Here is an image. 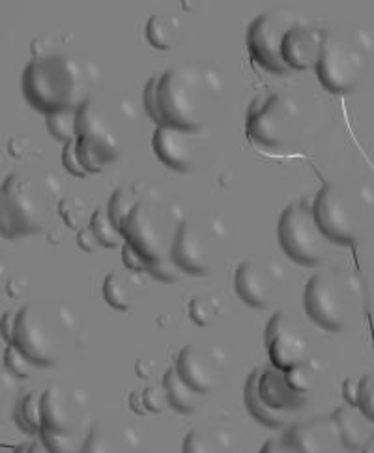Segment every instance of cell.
<instances>
[{
	"label": "cell",
	"mask_w": 374,
	"mask_h": 453,
	"mask_svg": "<svg viewBox=\"0 0 374 453\" xmlns=\"http://www.w3.org/2000/svg\"><path fill=\"white\" fill-rule=\"evenodd\" d=\"M340 444L350 451H363L374 439V422L352 404L339 407L333 416Z\"/></svg>",
	"instance_id": "cb8c5ba5"
},
{
	"label": "cell",
	"mask_w": 374,
	"mask_h": 453,
	"mask_svg": "<svg viewBox=\"0 0 374 453\" xmlns=\"http://www.w3.org/2000/svg\"><path fill=\"white\" fill-rule=\"evenodd\" d=\"M313 216L330 244L352 246L362 234L360 204L340 184L328 182L317 193Z\"/></svg>",
	"instance_id": "9c48e42d"
},
{
	"label": "cell",
	"mask_w": 374,
	"mask_h": 453,
	"mask_svg": "<svg viewBox=\"0 0 374 453\" xmlns=\"http://www.w3.org/2000/svg\"><path fill=\"white\" fill-rule=\"evenodd\" d=\"M142 397H144L146 412H150V414H161V412L167 409V404H169L167 392H165L164 384L144 388Z\"/></svg>",
	"instance_id": "f35d334b"
},
{
	"label": "cell",
	"mask_w": 374,
	"mask_h": 453,
	"mask_svg": "<svg viewBox=\"0 0 374 453\" xmlns=\"http://www.w3.org/2000/svg\"><path fill=\"white\" fill-rule=\"evenodd\" d=\"M281 250L301 266H320L328 255V238L313 216V203L300 199L288 204L278 223Z\"/></svg>",
	"instance_id": "ba28073f"
},
{
	"label": "cell",
	"mask_w": 374,
	"mask_h": 453,
	"mask_svg": "<svg viewBox=\"0 0 374 453\" xmlns=\"http://www.w3.org/2000/svg\"><path fill=\"white\" fill-rule=\"evenodd\" d=\"M285 280L281 265L266 261V258H248L240 263L234 273L236 295L243 303L255 310H266L278 300Z\"/></svg>",
	"instance_id": "9a60e30c"
},
{
	"label": "cell",
	"mask_w": 374,
	"mask_h": 453,
	"mask_svg": "<svg viewBox=\"0 0 374 453\" xmlns=\"http://www.w3.org/2000/svg\"><path fill=\"white\" fill-rule=\"evenodd\" d=\"M182 38V23L176 15L159 12L154 13L146 23V40L150 42L154 50L171 51Z\"/></svg>",
	"instance_id": "4316f807"
},
{
	"label": "cell",
	"mask_w": 374,
	"mask_h": 453,
	"mask_svg": "<svg viewBox=\"0 0 374 453\" xmlns=\"http://www.w3.org/2000/svg\"><path fill=\"white\" fill-rule=\"evenodd\" d=\"M300 119L294 98L283 92H260L248 107L246 134L260 147L279 149L290 142Z\"/></svg>",
	"instance_id": "52a82bcc"
},
{
	"label": "cell",
	"mask_w": 374,
	"mask_h": 453,
	"mask_svg": "<svg viewBox=\"0 0 374 453\" xmlns=\"http://www.w3.org/2000/svg\"><path fill=\"white\" fill-rule=\"evenodd\" d=\"M60 182L49 173L15 171L0 186V236L49 233L58 216Z\"/></svg>",
	"instance_id": "7a4b0ae2"
},
{
	"label": "cell",
	"mask_w": 374,
	"mask_h": 453,
	"mask_svg": "<svg viewBox=\"0 0 374 453\" xmlns=\"http://www.w3.org/2000/svg\"><path fill=\"white\" fill-rule=\"evenodd\" d=\"M18 427L28 436H40L42 431V392H28L18 401L13 411Z\"/></svg>",
	"instance_id": "f546056e"
},
{
	"label": "cell",
	"mask_w": 374,
	"mask_h": 453,
	"mask_svg": "<svg viewBox=\"0 0 374 453\" xmlns=\"http://www.w3.org/2000/svg\"><path fill=\"white\" fill-rule=\"evenodd\" d=\"M15 394H18V384H15V377L10 373H3L0 371V424L4 422L8 412L15 411Z\"/></svg>",
	"instance_id": "8d00e7d4"
},
{
	"label": "cell",
	"mask_w": 374,
	"mask_h": 453,
	"mask_svg": "<svg viewBox=\"0 0 374 453\" xmlns=\"http://www.w3.org/2000/svg\"><path fill=\"white\" fill-rule=\"evenodd\" d=\"M4 367H6V371H8L11 377L27 380L32 375V367H34V364H32L27 358V356L15 345H6V350H4Z\"/></svg>",
	"instance_id": "d590c367"
},
{
	"label": "cell",
	"mask_w": 374,
	"mask_h": 453,
	"mask_svg": "<svg viewBox=\"0 0 374 453\" xmlns=\"http://www.w3.org/2000/svg\"><path fill=\"white\" fill-rule=\"evenodd\" d=\"M223 88L218 70L180 64L149 79L142 104L157 126L202 132L221 102Z\"/></svg>",
	"instance_id": "6da1fadb"
},
{
	"label": "cell",
	"mask_w": 374,
	"mask_h": 453,
	"mask_svg": "<svg viewBox=\"0 0 374 453\" xmlns=\"http://www.w3.org/2000/svg\"><path fill=\"white\" fill-rule=\"evenodd\" d=\"M182 453H238V439L229 427L202 424L184 436Z\"/></svg>",
	"instance_id": "d4e9b609"
},
{
	"label": "cell",
	"mask_w": 374,
	"mask_h": 453,
	"mask_svg": "<svg viewBox=\"0 0 374 453\" xmlns=\"http://www.w3.org/2000/svg\"><path fill=\"white\" fill-rule=\"evenodd\" d=\"M256 382H258V367L253 371V373L248 377L246 386H243V401H246V407L249 414L256 419L258 424H263L266 427H283L290 422V414L292 412H281V411H273L268 404L260 399L258 390H256Z\"/></svg>",
	"instance_id": "484cf974"
},
{
	"label": "cell",
	"mask_w": 374,
	"mask_h": 453,
	"mask_svg": "<svg viewBox=\"0 0 374 453\" xmlns=\"http://www.w3.org/2000/svg\"><path fill=\"white\" fill-rule=\"evenodd\" d=\"M77 319L68 305L30 302L19 307L13 342L38 367H55L77 345Z\"/></svg>",
	"instance_id": "277c9868"
},
{
	"label": "cell",
	"mask_w": 374,
	"mask_h": 453,
	"mask_svg": "<svg viewBox=\"0 0 374 453\" xmlns=\"http://www.w3.org/2000/svg\"><path fill=\"white\" fill-rule=\"evenodd\" d=\"M260 453H300L294 446H292L285 436L283 439H271L268 441L263 449H260Z\"/></svg>",
	"instance_id": "ee69618b"
},
{
	"label": "cell",
	"mask_w": 374,
	"mask_h": 453,
	"mask_svg": "<svg viewBox=\"0 0 374 453\" xmlns=\"http://www.w3.org/2000/svg\"><path fill=\"white\" fill-rule=\"evenodd\" d=\"M225 302L219 295L206 293L193 296L189 302V319L201 328H208L223 317Z\"/></svg>",
	"instance_id": "4dcf8cb0"
},
{
	"label": "cell",
	"mask_w": 374,
	"mask_h": 453,
	"mask_svg": "<svg viewBox=\"0 0 374 453\" xmlns=\"http://www.w3.org/2000/svg\"><path fill=\"white\" fill-rule=\"evenodd\" d=\"M229 248V233L223 221L210 214H189L176 233L171 258L182 273L208 276Z\"/></svg>",
	"instance_id": "8992f818"
},
{
	"label": "cell",
	"mask_w": 374,
	"mask_h": 453,
	"mask_svg": "<svg viewBox=\"0 0 374 453\" xmlns=\"http://www.w3.org/2000/svg\"><path fill=\"white\" fill-rule=\"evenodd\" d=\"M357 392H360V380L355 379H347L343 382V397L347 404H352V407H357Z\"/></svg>",
	"instance_id": "bcb514c9"
},
{
	"label": "cell",
	"mask_w": 374,
	"mask_h": 453,
	"mask_svg": "<svg viewBox=\"0 0 374 453\" xmlns=\"http://www.w3.org/2000/svg\"><path fill=\"white\" fill-rule=\"evenodd\" d=\"M129 407H132L137 414H146V407H144V397L142 392H134L129 395Z\"/></svg>",
	"instance_id": "f907efd6"
},
{
	"label": "cell",
	"mask_w": 374,
	"mask_h": 453,
	"mask_svg": "<svg viewBox=\"0 0 374 453\" xmlns=\"http://www.w3.org/2000/svg\"><path fill=\"white\" fill-rule=\"evenodd\" d=\"M90 229L97 240V244L102 248L112 250V248L124 246V236L109 219L107 210H102V208L95 210V212L90 216Z\"/></svg>",
	"instance_id": "1f68e13d"
},
{
	"label": "cell",
	"mask_w": 374,
	"mask_h": 453,
	"mask_svg": "<svg viewBox=\"0 0 374 453\" xmlns=\"http://www.w3.org/2000/svg\"><path fill=\"white\" fill-rule=\"evenodd\" d=\"M150 186L146 184H127L120 186L115 193L111 196V201L107 204V216L112 221V225L120 231L122 223L127 219V216L134 212V208L141 203V199L146 196Z\"/></svg>",
	"instance_id": "f1b7e54d"
},
{
	"label": "cell",
	"mask_w": 374,
	"mask_h": 453,
	"mask_svg": "<svg viewBox=\"0 0 374 453\" xmlns=\"http://www.w3.org/2000/svg\"><path fill=\"white\" fill-rule=\"evenodd\" d=\"M92 424L87 392L60 384L42 392V431L88 436Z\"/></svg>",
	"instance_id": "4fadbf2b"
},
{
	"label": "cell",
	"mask_w": 374,
	"mask_h": 453,
	"mask_svg": "<svg viewBox=\"0 0 374 453\" xmlns=\"http://www.w3.org/2000/svg\"><path fill=\"white\" fill-rule=\"evenodd\" d=\"M146 281L139 272L112 270L103 281V298L117 311H132L142 298Z\"/></svg>",
	"instance_id": "603a6c76"
},
{
	"label": "cell",
	"mask_w": 374,
	"mask_h": 453,
	"mask_svg": "<svg viewBox=\"0 0 374 453\" xmlns=\"http://www.w3.org/2000/svg\"><path fill=\"white\" fill-rule=\"evenodd\" d=\"M18 311L19 307L15 310H8L3 319H0V334H3V339L6 342V345H10L13 342V330H15V320H18Z\"/></svg>",
	"instance_id": "b9f144b4"
},
{
	"label": "cell",
	"mask_w": 374,
	"mask_h": 453,
	"mask_svg": "<svg viewBox=\"0 0 374 453\" xmlns=\"http://www.w3.org/2000/svg\"><path fill=\"white\" fill-rule=\"evenodd\" d=\"M75 135L79 161L88 174L103 173L120 157L118 139L92 100L75 111Z\"/></svg>",
	"instance_id": "30bf717a"
},
{
	"label": "cell",
	"mask_w": 374,
	"mask_h": 453,
	"mask_svg": "<svg viewBox=\"0 0 374 453\" xmlns=\"http://www.w3.org/2000/svg\"><path fill=\"white\" fill-rule=\"evenodd\" d=\"M58 216L62 221L66 223L68 229L72 231H80L85 229L87 223L90 225L88 218V206L80 197H64L58 203Z\"/></svg>",
	"instance_id": "d6a6232c"
},
{
	"label": "cell",
	"mask_w": 374,
	"mask_h": 453,
	"mask_svg": "<svg viewBox=\"0 0 374 453\" xmlns=\"http://www.w3.org/2000/svg\"><path fill=\"white\" fill-rule=\"evenodd\" d=\"M264 343L273 367L288 371L309 360V342L294 320L285 311L273 313L270 319Z\"/></svg>",
	"instance_id": "e0dca14e"
},
{
	"label": "cell",
	"mask_w": 374,
	"mask_h": 453,
	"mask_svg": "<svg viewBox=\"0 0 374 453\" xmlns=\"http://www.w3.org/2000/svg\"><path fill=\"white\" fill-rule=\"evenodd\" d=\"M149 273H150L152 278H156V280H159V281H164V283H174V281L180 280L182 270L178 268V266L174 265L172 258H171V261H165V263H159V265L152 266V268L149 270Z\"/></svg>",
	"instance_id": "60d3db41"
},
{
	"label": "cell",
	"mask_w": 374,
	"mask_h": 453,
	"mask_svg": "<svg viewBox=\"0 0 374 453\" xmlns=\"http://www.w3.org/2000/svg\"><path fill=\"white\" fill-rule=\"evenodd\" d=\"M315 70L324 88L332 94H348L362 83L365 57L343 36L333 30H324L322 53Z\"/></svg>",
	"instance_id": "7c38bea8"
},
{
	"label": "cell",
	"mask_w": 374,
	"mask_h": 453,
	"mask_svg": "<svg viewBox=\"0 0 374 453\" xmlns=\"http://www.w3.org/2000/svg\"><path fill=\"white\" fill-rule=\"evenodd\" d=\"M184 218L180 206L161 197L157 189L149 188L134 212L122 223L124 242L142 257L146 273L152 266L171 261L174 238Z\"/></svg>",
	"instance_id": "5b68a950"
},
{
	"label": "cell",
	"mask_w": 374,
	"mask_h": 453,
	"mask_svg": "<svg viewBox=\"0 0 374 453\" xmlns=\"http://www.w3.org/2000/svg\"><path fill=\"white\" fill-rule=\"evenodd\" d=\"M164 388L167 392V399L169 404L182 414H193L195 411L199 409L202 395L199 392H195L193 388L180 377L178 373L174 364L165 371L164 375Z\"/></svg>",
	"instance_id": "83f0119b"
},
{
	"label": "cell",
	"mask_w": 374,
	"mask_h": 453,
	"mask_svg": "<svg viewBox=\"0 0 374 453\" xmlns=\"http://www.w3.org/2000/svg\"><path fill=\"white\" fill-rule=\"evenodd\" d=\"M13 453H51V451L47 449V446L40 439H34V441L23 442L21 446L15 448Z\"/></svg>",
	"instance_id": "681fc988"
},
{
	"label": "cell",
	"mask_w": 374,
	"mask_h": 453,
	"mask_svg": "<svg viewBox=\"0 0 374 453\" xmlns=\"http://www.w3.org/2000/svg\"><path fill=\"white\" fill-rule=\"evenodd\" d=\"M226 354L221 347L186 345L176 358V371L201 395L214 392L223 380Z\"/></svg>",
	"instance_id": "2e32d148"
},
{
	"label": "cell",
	"mask_w": 374,
	"mask_h": 453,
	"mask_svg": "<svg viewBox=\"0 0 374 453\" xmlns=\"http://www.w3.org/2000/svg\"><path fill=\"white\" fill-rule=\"evenodd\" d=\"M348 283L335 272H318L307 281L303 307L317 326L328 332L345 330L350 319Z\"/></svg>",
	"instance_id": "8fae6325"
},
{
	"label": "cell",
	"mask_w": 374,
	"mask_h": 453,
	"mask_svg": "<svg viewBox=\"0 0 374 453\" xmlns=\"http://www.w3.org/2000/svg\"><path fill=\"white\" fill-rule=\"evenodd\" d=\"M95 70L68 55L32 58L21 77V90L32 109L43 115L77 111L92 100Z\"/></svg>",
	"instance_id": "3957f363"
},
{
	"label": "cell",
	"mask_w": 374,
	"mask_h": 453,
	"mask_svg": "<svg viewBox=\"0 0 374 453\" xmlns=\"http://www.w3.org/2000/svg\"><path fill=\"white\" fill-rule=\"evenodd\" d=\"M256 390L270 409L281 412H296L307 404L305 394H298L285 380V371L268 365L258 367V382Z\"/></svg>",
	"instance_id": "7402d4cb"
},
{
	"label": "cell",
	"mask_w": 374,
	"mask_h": 453,
	"mask_svg": "<svg viewBox=\"0 0 374 453\" xmlns=\"http://www.w3.org/2000/svg\"><path fill=\"white\" fill-rule=\"evenodd\" d=\"M135 371H137V375L142 377V379H152L156 375V371H157V364L150 358H142V360L137 362Z\"/></svg>",
	"instance_id": "c3c4849f"
},
{
	"label": "cell",
	"mask_w": 374,
	"mask_h": 453,
	"mask_svg": "<svg viewBox=\"0 0 374 453\" xmlns=\"http://www.w3.org/2000/svg\"><path fill=\"white\" fill-rule=\"evenodd\" d=\"M47 132L60 142L75 141V111H60L45 117Z\"/></svg>",
	"instance_id": "e575fe53"
},
{
	"label": "cell",
	"mask_w": 374,
	"mask_h": 453,
	"mask_svg": "<svg viewBox=\"0 0 374 453\" xmlns=\"http://www.w3.org/2000/svg\"><path fill=\"white\" fill-rule=\"evenodd\" d=\"M27 290V280L25 278H10L6 283V293L11 298H21Z\"/></svg>",
	"instance_id": "7dc6e473"
},
{
	"label": "cell",
	"mask_w": 374,
	"mask_h": 453,
	"mask_svg": "<svg viewBox=\"0 0 374 453\" xmlns=\"http://www.w3.org/2000/svg\"><path fill=\"white\" fill-rule=\"evenodd\" d=\"M4 276H6V266L0 263V285H3V281H4Z\"/></svg>",
	"instance_id": "816d5d0a"
},
{
	"label": "cell",
	"mask_w": 374,
	"mask_h": 453,
	"mask_svg": "<svg viewBox=\"0 0 374 453\" xmlns=\"http://www.w3.org/2000/svg\"><path fill=\"white\" fill-rule=\"evenodd\" d=\"M357 409L374 422V373L360 379V392H357Z\"/></svg>",
	"instance_id": "74e56055"
},
{
	"label": "cell",
	"mask_w": 374,
	"mask_h": 453,
	"mask_svg": "<svg viewBox=\"0 0 374 453\" xmlns=\"http://www.w3.org/2000/svg\"><path fill=\"white\" fill-rule=\"evenodd\" d=\"M62 165L66 167V171H68L70 174H73L75 178H85V176H88V173L85 171V167L80 165V161H79L75 141H70V142L64 144V149H62Z\"/></svg>",
	"instance_id": "ab89813d"
},
{
	"label": "cell",
	"mask_w": 374,
	"mask_h": 453,
	"mask_svg": "<svg viewBox=\"0 0 374 453\" xmlns=\"http://www.w3.org/2000/svg\"><path fill=\"white\" fill-rule=\"evenodd\" d=\"M285 380L294 392L309 395L313 392L315 382H317V365H315V362L307 360L300 365H294L292 369L285 371Z\"/></svg>",
	"instance_id": "836d02e7"
},
{
	"label": "cell",
	"mask_w": 374,
	"mask_h": 453,
	"mask_svg": "<svg viewBox=\"0 0 374 453\" xmlns=\"http://www.w3.org/2000/svg\"><path fill=\"white\" fill-rule=\"evenodd\" d=\"M202 132H186L171 126H157L152 137V149L161 164L178 173L195 169L201 156Z\"/></svg>",
	"instance_id": "ac0fdd59"
},
{
	"label": "cell",
	"mask_w": 374,
	"mask_h": 453,
	"mask_svg": "<svg viewBox=\"0 0 374 453\" xmlns=\"http://www.w3.org/2000/svg\"><path fill=\"white\" fill-rule=\"evenodd\" d=\"M324 30H318L300 19L283 40V62L290 72L315 70L322 53Z\"/></svg>",
	"instance_id": "d6986e66"
},
{
	"label": "cell",
	"mask_w": 374,
	"mask_h": 453,
	"mask_svg": "<svg viewBox=\"0 0 374 453\" xmlns=\"http://www.w3.org/2000/svg\"><path fill=\"white\" fill-rule=\"evenodd\" d=\"M77 246L87 253H94V251H97V248H100V244H97V240L90 229V225L77 233Z\"/></svg>",
	"instance_id": "7bdbcfd3"
},
{
	"label": "cell",
	"mask_w": 374,
	"mask_h": 453,
	"mask_svg": "<svg viewBox=\"0 0 374 453\" xmlns=\"http://www.w3.org/2000/svg\"><path fill=\"white\" fill-rule=\"evenodd\" d=\"M30 142L27 137H11L8 142V150L15 159H23L28 152Z\"/></svg>",
	"instance_id": "f6af8a7d"
},
{
	"label": "cell",
	"mask_w": 374,
	"mask_h": 453,
	"mask_svg": "<svg viewBox=\"0 0 374 453\" xmlns=\"http://www.w3.org/2000/svg\"><path fill=\"white\" fill-rule=\"evenodd\" d=\"M300 19L286 10H270L260 13L248 28V50L260 68L275 75H286L290 70L283 62V40L286 32Z\"/></svg>",
	"instance_id": "5bb4252c"
},
{
	"label": "cell",
	"mask_w": 374,
	"mask_h": 453,
	"mask_svg": "<svg viewBox=\"0 0 374 453\" xmlns=\"http://www.w3.org/2000/svg\"><path fill=\"white\" fill-rule=\"evenodd\" d=\"M285 439L300 453H333L339 439V431L333 419H305L290 426Z\"/></svg>",
	"instance_id": "44dd1931"
},
{
	"label": "cell",
	"mask_w": 374,
	"mask_h": 453,
	"mask_svg": "<svg viewBox=\"0 0 374 453\" xmlns=\"http://www.w3.org/2000/svg\"><path fill=\"white\" fill-rule=\"evenodd\" d=\"M141 434L118 422H94L80 453H141Z\"/></svg>",
	"instance_id": "ffe728a7"
}]
</instances>
